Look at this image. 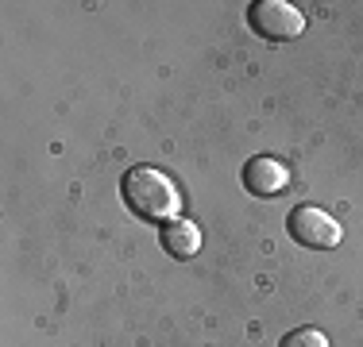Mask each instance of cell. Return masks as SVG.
I'll list each match as a JSON object with an SVG mask.
<instances>
[{
    "label": "cell",
    "mask_w": 363,
    "mask_h": 347,
    "mask_svg": "<svg viewBox=\"0 0 363 347\" xmlns=\"http://www.w3.org/2000/svg\"><path fill=\"white\" fill-rule=\"evenodd\" d=\"M162 247H167V255H174V258H194L197 255V247H201V232H197V224L194 220H167L162 224Z\"/></svg>",
    "instance_id": "obj_5"
},
{
    "label": "cell",
    "mask_w": 363,
    "mask_h": 347,
    "mask_svg": "<svg viewBox=\"0 0 363 347\" xmlns=\"http://www.w3.org/2000/svg\"><path fill=\"white\" fill-rule=\"evenodd\" d=\"M290 239L301 243V247H313V251H333L336 243L344 239V228L336 224V216H328L325 208L317 205H298L286 220Z\"/></svg>",
    "instance_id": "obj_3"
},
{
    "label": "cell",
    "mask_w": 363,
    "mask_h": 347,
    "mask_svg": "<svg viewBox=\"0 0 363 347\" xmlns=\"http://www.w3.org/2000/svg\"><path fill=\"white\" fill-rule=\"evenodd\" d=\"M247 23H252V31L259 39H271V42L298 39L306 31V16L290 0H259V4L247 8Z\"/></svg>",
    "instance_id": "obj_2"
},
{
    "label": "cell",
    "mask_w": 363,
    "mask_h": 347,
    "mask_svg": "<svg viewBox=\"0 0 363 347\" xmlns=\"http://www.w3.org/2000/svg\"><path fill=\"white\" fill-rule=\"evenodd\" d=\"M240 178H244V189L252 197H279L290 181V170L279 159H271V154H255V159L244 162Z\"/></svg>",
    "instance_id": "obj_4"
},
{
    "label": "cell",
    "mask_w": 363,
    "mask_h": 347,
    "mask_svg": "<svg viewBox=\"0 0 363 347\" xmlns=\"http://www.w3.org/2000/svg\"><path fill=\"white\" fill-rule=\"evenodd\" d=\"M120 193H124V205L132 208L135 216L143 220H178V205H182V193L178 186L167 178L162 170L155 166H132L120 181Z\"/></svg>",
    "instance_id": "obj_1"
},
{
    "label": "cell",
    "mask_w": 363,
    "mask_h": 347,
    "mask_svg": "<svg viewBox=\"0 0 363 347\" xmlns=\"http://www.w3.org/2000/svg\"><path fill=\"white\" fill-rule=\"evenodd\" d=\"M279 347H328V336L321 328H294Z\"/></svg>",
    "instance_id": "obj_6"
}]
</instances>
